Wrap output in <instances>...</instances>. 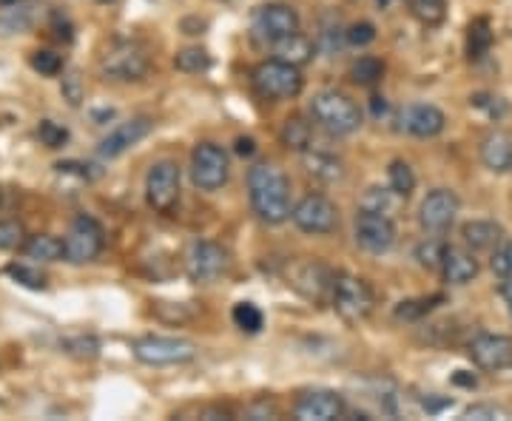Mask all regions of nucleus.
Here are the masks:
<instances>
[{
    "mask_svg": "<svg viewBox=\"0 0 512 421\" xmlns=\"http://www.w3.org/2000/svg\"><path fill=\"white\" fill-rule=\"evenodd\" d=\"M20 3H29V0H0V9H9V6H20Z\"/></svg>",
    "mask_w": 512,
    "mask_h": 421,
    "instance_id": "obj_55",
    "label": "nucleus"
},
{
    "mask_svg": "<svg viewBox=\"0 0 512 421\" xmlns=\"http://www.w3.org/2000/svg\"><path fill=\"white\" fill-rule=\"evenodd\" d=\"M26 231L18 220H0V251H15L23 248Z\"/></svg>",
    "mask_w": 512,
    "mask_h": 421,
    "instance_id": "obj_40",
    "label": "nucleus"
},
{
    "mask_svg": "<svg viewBox=\"0 0 512 421\" xmlns=\"http://www.w3.org/2000/svg\"><path fill=\"white\" fill-rule=\"evenodd\" d=\"M387 185H390L402 200H407V197L416 191V174H413L410 163H404V160H393L390 168H387Z\"/></svg>",
    "mask_w": 512,
    "mask_h": 421,
    "instance_id": "obj_31",
    "label": "nucleus"
},
{
    "mask_svg": "<svg viewBox=\"0 0 512 421\" xmlns=\"http://www.w3.org/2000/svg\"><path fill=\"white\" fill-rule=\"evenodd\" d=\"M333 271H328L325 265L319 262H302L296 271H293V288L299 293H305L308 299H325V293L333 288Z\"/></svg>",
    "mask_w": 512,
    "mask_h": 421,
    "instance_id": "obj_20",
    "label": "nucleus"
},
{
    "mask_svg": "<svg viewBox=\"0 0 512 421\" xmlns=\"http://www.w3.org/2000/svg\"><path fill=\"white\" fill-rule=\"evenodd\" d=\"M66 348H74L72 353H89V356H94L97 353V342L94 339H74V342H66Z\"/></svg>",
    "mask_w": 512,
    "mask_h": 421,
    "instance_id": "obj_48",
    "label": "nucleus"
},
{
    "mask_svg": "<svg viewBox=\"0 0 512 421\" xmlns=\"http://www.w3.org/2000/svg\"><path fill=\"white\" fill-rule=\"evenodd\" d=\"M461 239L470 251H495L504 242V228L493 220H470L461 225Z\"/></svg>",
    "mask_w": 512,
    "mask_h": 421,
    "instance_id": "obj_23",
    "label": "nucleus"
},
{
    "mask_svg": "<svg viewBox=\"0 0 512 421\" xmlns=\"http://www.w3.org/2000/svg\"><path fill=\"white\" fill-rule=\"evenodd\" d=\"M481 163L487 165L493 174H510L512 171V140L510 134L504 131H490L484 140H481Z\"/></svg>",
    "mask_w": 512,
    "mask_h": 421,
    "instance_id": "obj_21",
    "label": "nucleus"
},
{
    "mask_svg": "<svg viewBox=\"0 0 512 421\" xmlns=\"http://www.w3.org/2000/svg\"><path fill=\"white\" fill-rule=\"evenodd\" d=\"M313 55H316V43H313L311 37L302 35V32H296V35L285 37V40L274 43L276 60H285V63L299 66V69H302L305 63H311Z\"/></svg>",
    "mask_w": 512,
    "mask_h": 421,
    "instance_id": "obj_24",
    "label": "nucleus"
},
{
    "mask_svg": "<svg viewBox=\"0 0 512 421\" xmlns=\"http://www.w3.org/2000/svg\"><path fill=\"white\" fill-rule=\"evenodd\" d=\"M470 103L476 106V109H484L490 117H501L507 106H504V100L501 97H493V94H476V97H470Z\"/></svg>",
    "mask_w": 512,
    "mask_h": 421,
    "instance_id": "obj_45",
    "label": "nucleus"
},
{
    "mask_svg": "<svg viewBox=\"0 0 512 421\" xmlns=\"http://www.w3.org/2000/svg\"><path fill=\"white\" fill-rule=\"evenodd\" d=\"M330 305L345 322H365L367 316L373 313L376 296H373V288L367 285L362 276L342 271V274L333 276Z\"/></svg>",
    "mask_w": 512,
    "mask_h": 421,
    "instance_id": "obj_5",
    "label": "nucleus"
},
{
    "mask_svg": "<svg viewBox=\"0 0 512 421\" xmlns=\"http://www.w3.org/2000/svg\"><path fill=\"white\" fill-rule=\"evenodd\" d=\"M382 77H384V63L379 60V57L365 55V57H359V60L350 66V80H353L356 86H365V89H370V86H376Z\"/></svg>",
    "mask_w": 512,
    "mask_h": 421,
    "instance_id": "obj_30",
    "label": "nucleus"
},
{
    "mask_svg": "<svg viewBox=\"0 0 512 421\" xmlns=\"http://www.w3.org/2000/svg\"><path fill=\"white\" fill-rule=\"evenodd\" d=\"M501 296H504V305H507V311H510L512 319V279H504V282H501Z\"/></svg>",
    "mask_w": 512,
    "mask_h": 421,
    "instance_id": "obj_53",
    "label": "nucleus"
},
{
    "mask_svg": "<svg viewBox=\"0 0 512 421\" xmlns=\"http://www.w3.org/2000/svg\"><path fill=\"white\" fill-rule=\"evenodd\" d=\"M151 69L148 49L137 40H114L100 57V72L114 83H137Z\"/></svg>",
    "mask_w": 512,
    "mask_h": 421,
    "instance_id": "obj_3",
    "label": "nucleus"
},
{
    "mask_svg": "<svg viewBox=\"0 0 512 421\" xmlns=\"http://www.w3.org/2000/svg\"><path fill=\"white\" fill-rule=\"evenodd\" d=\"M353 237H356V245L362 251L373 254V257H382V254L396 248V222H393V217H384V214L359 211L356 225H353Z\"/></svg>",
    "mask_w": 512,
    "mask_h": 421,
    "instance_id": "obj_12",
    "label": "nucleus"
},
{
    "mask_svg": "<svg viewBox=\"0 0 512 421\" xmlns=\"http://www.w3.org/2000/svg\"><path fill=\"white\" fill-rule=\"evenodd\" d=\"M52 26H55V35L60 37V40L72 43L74 29H72V23H69V18H66V15H60V12H55V15H52Z\"/></svg>",
    "mask_w": 512,
    "mask_h": 421,
    "instance_id": "obj_46",
    "label": "nucleus"
},
{
    "mask_svg": "<svg viewBox=\"0 0 512 421\" xmlns=\"http://www.w3.org/2000/svg\"><path fill=\"white\" fill-rule=\"evenodd\" d=\"M402 126L407 134L419 137V140H433L439 137L444 126H447V117L439 106L433 103H413L402 111Z\"/></svg>",
    "mask_w": 512,
    "mask_h": 421,
    "instance_id": "obj_18",
    "label": "nucleus"
},
{
    "mask_svg": "<svg viewBox=\"0 0 512 421\" xmlns=\"http://www.w3.org/2000/svg\"><path fill=\"white\" fill-rule=\"evenodd\" d=\"M293 416L299 421H336L348 416V402L336 390H308L293 404Z\"/></svg>",
    "mask_w": 512,
    "mask_h": 421,
    "instance_id": "obj_16",
    "label": "nucleus"
},
{
    "mask_svg": "<svg viewBox=\"0 0 512 421\" xmlns=\"http://www.w3.org/2000/svg\"><path fill=\"white\" fill-rule=\"evenodd\" d=\"M231 177L228 151L217 143H200L191 151V180L200 191H220Z\"/></svg>",
    "mask_w": 512,
    "mask_h": 421,
    "instance_id": "obj_8",
    "label": "nucleus"
},
{
    "mask_svg": "<svg viewBox=\"0 0 512 421\" xmlns=\"http://www.w3.org/2000/svg\"><path fill=\"white\" fill-rule=\"evenodd\" d=\"M251 208L265 225H282L291 220V183L285 171L274 163H256L248 171Z\"/></svg>",
    "mask_w": 512,
    "mask_h": 421,
    "instance_id": "obj_1",
    "label": "nucleus"
},
{
    "mask_svg": "<svg viewBox=\"0 0 512 421\" xmlns=\"http://www.w3.org/2000/svg\"><path fill=\"white\" fill-rule=\"evenodd\" d=\"M23 254L35 262H60L63 259V239L52 237V234H35L26 237L23 242Z\"/></svg>",
    "mask_w": 512,
    "mask_h": 421,
    "instance_id": "obj_25",
    "label": "nucleus"
},
{
    "mask_svg": "<svg viewBox=\"0 0 512 421\" xmlns=\"http://www.w3.org/2000/svg\"><path fill=\"white\" fill-rule=\"evenodd\" d=\"M470 362L484 373H501L512 367V336L504 333H478L467 348Z\"/></svg>",
    "mask_w": 512,
    "mask_h": 421,
    "instance_id": "obj_14",
    "label": "nucleus"
},
{
    "mask_svg": "<svg viewBox=\"0 0 512 421\" xmlns=\"http://www.w3.org/2000/svg\"><path fill=\"white\" fill-rule=\"evenodd\" d=\"M37 137H40V143L46 148H63L69 143V129L66 126H60L55 120H40V126H37Z\"/></svg>",
    "mask_w": 512,
    "mask_h": 421,
    "instance_id": "obj_37",
    "label": "nucleus"
},
{
    "mask_svg": "<svg viewBox=\"0 0 512 421\" xmlns=\"http://www.w3.org/2000/svg\"><path fill=\"white\" fill-rule=\"evenodd\" d=\"M29 63L43 77H57V74L63 72V57L57 55V52H49V49H37L35 55L29 57Z\"/></svg>",
    "mask_w": 512,
    "mask_h": 421,
    "instance_id": "obj_39",
    "label": "nucleus"
},
{
    "mask_svg": "<svg viewBox=\"0 0 512 421\" xmlns=\"http://www.w3.org/2000/svg\"><path fill=\"white\" fill-rule=\"evenodd\" d=\"M302 163H305V171L311 174L313 180L319 183H342L345 180V163L330 154V151H322V148H308L302 151Z\"/></svg>",
    "mask_w": 512,
    "mask_h": 421,
    "instance_id": "obj_22",
    "label": "nucleus"
},
{
    "mask_svg": "<svg viewBox=\"0 0 512 421\" xmlns=\"http://www.w3.org/2000/svg\"><path fill=\"white\" fill-rule=\"evenodd\" d=\"M390 3H393V0H379V6H382V9L384 6H390Z\"/></svg>",
    "mask_w": 512,
    "mask_h": 421,
    "instance_id": "obj_56",
    "label": "nucleus"
},
{
    "mask_svg": "<svg viewBox=\"0 0 512 421\" xmlns=\"http://www.w3.org/2000/svg\"><path fill=\"white\" fill-rule=\"evenodd\" d=\"M493 26H490V20L487 18H476L470 23V29H467V55L473 57V60H481L484 55H490V49H493Z\"/></svg>",
    "mask_w": 512,
    "mask_h": 421,
    "instance_id": "obj_29",
    "label": "nucleus"
},
{
    "mask_svg": "<svg viewBox=\"0 0 512 421\" xmlns=\"http://www.w3.org/2000/svg\"><path fill=\"white\" fill-rule=\"evenodd\" d=\"M268 416H276V407L268 402H259L256 407L248 410V419H268Z\"/></svg>",
    "mask_w": 512,
    "mask_h": 421,
    "instance_id": "obj_49",
    "label": "nucleus"
},
{
    "mask_svg": "<svg viewBox=\"0 0 512 421\" xmlns=\"http://www.w3.org/2000/svg\"><path fill=\"white\" fill-rule=\"evenodd\" d=\"M251 32H254L256 40L274 46L279 40L299 32V12L288 3H265L251 18Z\"/></svg>",
    "mask_w": 512,
    "mask_h": 421,
    "instance_id": "obj_11",
    "label": "nucleus"
},
{
    "mask_svg": "<svg viewBox=\"0 0 512 421\" xmlns=\"http://www.w3.org/2000/svg\"><path fill=\"white\" fill-rule=\"evenodd\" d=\"M439 305H444V296L441 293H433V296H416V299H404L396 305V322H419L424 316L436 311Z\"/></svg>",
    "mask_w": 512,
    "mask_h": 421,
    "instance_id": "obj_26",
    "label": "nucleus"
},
{
    "mask_svg": "<svg viewBox=\"0 0 512 421\" xmlns=\"http://www.w3.org/2000/svg\"><path fill=\"white\" fill-rule=\"evenodd\" d=\"M399 194L387 185V188H379V185H370L365 191V197L359 202V211H373V214H384V217H393L396 205H399Z\"/></svg>",
    "mask_w": 512,
    "mask_h": 421,
    "instance_id": "obj_28",
    "label": "nucleus"
},
{
    "mask_svg": "<svg viewBox=\"0 0 512 421\" xmlns=\"http://www.w3.org/2000/svg\"><path fill=\"white\" fill-rule=\"evenodd\" d=\"M231 319H234V325H237L239 330H245V333H259L262 325H265V316H262V311L256 308L254 302H237L234 311H231Z\"/></svg>",
    "mask_w": 512,
    "mask_h": 421,
    "instance_id": "obj_35",
    "label": "nucleus"
},
{
    "mask_svg": "<svg viewBox=\"0 0 512 421\" xmlns=\"http://www.w3.org/2000/svg\"><path fill=\"white\" fill-rule=\"evenodd\" d=\"M174 66L185 74H200V72H208L211 69V55L200 49V46H188L183 52H177L174 57Z\"/></svg>",
    "mask_w": 512,
    "mask_h": 421,
    "instance_id": "obj_34",
    "label": "nucleus"
},
{
    "mask_svg": "<svg viewBox=\"0 0 512 421\" xmlns=\"http://www.w3.org/2000/svg\"><path fill=\"white\" fill-rule=\"evenodd\" d=\"M251 86L262 100H293L305 89V77L299 66L285 60H265L251 72Z\"/></svg>",
    "mask_w": 512,
    "mask_h": 421,
    "instance_id": "obj_4",
    "label": "nucleus"
},
{
    "mask_svg": "<svg viewBox=\"0 0 512 421\" xmlns=\"http://www.w3.org/2000/svg\"><path fill=\"white\" fill-rule=\"evenodd\" d=\"M103 248H106V231H103V225L94 220V217H89V214H80L72 222L66 239H63V259L69 265H86V262H94V259L100 257Z\"/></svg>",
    "mask_w": 512,
    "mask_h": 421,
    "instance_id": "obj_7",
    "label": "nucleus"
},
{
    "mask_svg": "<svg viewBox=\"0 0 512 421\" xmlns=\"http://www.w3.org/2000/svg\"><path fill=\"white\" fill-rule=\"evenodd\" d=\"M256 151V143L251 140V137H239L237 140V154L239 157H251Z\"/></svg>",
    "mask_w": 512,
    "mask_h": 421,
    "instance_id": "obj_51",
    "label": "nucleus"
},
{
    "mask_svg": "<svg viewBox=\"0 0 512 421\" xmlns=\"http://www.w3.org/2000/svg\"><path fill=\"white\" fill-rule=\"evenodd\" d=\"M291 220L302 234L328 237L339 228V208L325 194H308L293 205Z\"/></svg>",
    "mask_w": 512,
    "mask_h": 421,
    "instance_id": "obj_9",
    "label": "nucleus"
},
{
    "mask_svg": "<svg viewBox=\"0 0 512 421\" xmlns=\"http://www.w3.org/2000/svg\"><path fill=\"white\" fill-rule=\"evenodd\" d=\"M421 407H424L427 413H441V410L453 407V399H436V396H427V399H421Z\"/></svg>",
    "mask_w": 512,
    "mask_h": 421,
    "instance_id": "obj_47",
    "label": "nucleus"
},
{
    "mask_svg": "<svg viewBox=\"0 0 512 421\" xmlns=\"http://www.w3.org/2000/svg\"><path fill=\"white\" fill-rule=\"evenodd\" d=\"M464 419L476 421H493V419H507V410L498 407V404H470L464 410Z\"/></svg>",
    "mask_w": 512,
    "mask_h": 421,
    "instance_id": "obj_44",
    "label": "nucleus"
},
{
    "mask_svg": "<svg viewBox=\"0 0 512 421\" xmlns=\"http://www.w3.org/2000/svg\"><path fill=\"white\" fill-rule=\"evenodd\" d=\"M387 111V103H384V97H373V114L379 117V114H384Z\"/></svg>",
    "mask_w": 512,
    "mask_h": 421,
    "instance_id": "obj_54",
    "label": "nucleus"
},
{
    "mask_svg": "<svg viewBox=\"0 0 512 421\" xmlns=\"http://www.w3.org/2000/svg\"><path fill=\"white\" fill-rule=\"evenodd\" d=\"M444 242L439 239H424L416 245V259H419L421 268H427V271H436L441 268V259H444Z\"/></svg>",
    "mask_w": 512,
    "mask_h": 421,
    "instance_id": "obj_38",
    "label": "nucleus"
},
{
    "mask_svg": "<svg viewBox=\"0 0 512 421\" xmlns=\"http://www.w3.org/2000/svg\"><path fill=\"white\" fill-rule=\"evenodd\" d=\"M453 385L473 390V387H478V379L473 373H467V370H456V373H453Z\"/></svg>",
    "mask_w": 512,
    "mask_h": 421,
    "instance_id": "obj_50",
    "label": "nucleus"
},
{
    "mask_svg": "<svg viewBox=\"0 0 512 421\" xmlns=\"http://www.w3.org/2000/svg\"><path fill=\"white\" fill-rule=\"evenodd\" d=\"M146 202L157 214H171L180 202V165L160 160L146 174Z\"/></svg>",
    "mask_w": 512,
    "mask_h": 421,
    "instance_id": "obj_10",
    "label": "nucleus"
},
{
    "mask_svg": "<svg viewBox=\"0 0 512 421\" xmlns=\"http://www.w3.org/2000/svg\"><path fill=\"white\" fill-rule=\"evenodd\" d=\"M154 129V120L151 117H131L126 123H120L117 129H111L103 140H100V146H97V154L103 157V160H114V157H120V154H126L128 148H134L140 140H146L148 134Z\"/></svg>",
    "mask_w": 512,
    "mask_h": 421,
    "instance_id": "obj_17",
    "label": "nucleus"
},
{
    "mask_svg": "<svg viewBox=\"0 0 512 421\" xmlns=\"http://www.w3.org/2000/svg\"><path fill=\"white\" fill-rule=\"evenodd\" d=\"M6 274L12 276L18 285L29 288V291H43V288H46V276H43V271H40V268H32V265L12 262V265L6 268Z\"/></svg>",
    "mask_w": 512,
    "mask_h": 421,
    "instance_id": "obj_36",
    "label": "nucleus"
},
{
    "mask_svg": "<svg viewBox=\"0 0 512 421\" xmlns=\"http://www.w3.org/2000/svg\"><path fill=\"white\" fill-rule=\"evenodd\" d=\"M279 140H282V146L293 148V151H308L313 146V129L311 123L305 120V117H288L285 120V126L279 131Z\"/></svg>",
    "mask_w": 512,
    "mask_h": 421,
    "instance_id": "obj_27",
    "label": "nucleus"
},
{
    "mask_svg": "<svg viewBox=\"0 0 512 421\" xmlns=\"http://www.w3.org/2000/svg\"><path fill=\"white\" fill-rule=\"evenodd\" d=\"M311 120L325 129L333 137H348L362 126V111L350 100L348 94L336 92V89H322L313 94L311 100Z\"/></svg>",
    "mask_w": 512,
    "mask_h": 421,
    "instance_id": "obj_2",
    "label": "nucleus"
},
{
    "mask_svg": "<svg viewBox=\"0 0 512 421\" xmlns=\"http://www.w3.org/2000/svg\"><path fill=\"white\" fill-rule=\"evenodd\" d=\"M458 208H461V202H458L456 191L433 188L419 205V225L427 234H444V231L453 228Z\"/></svg>",
    "mask_w": 512,
    "mask_h": 421,
    "instance_id": "obj_15",
    "label": "nucleus"
},
{
    "mask_svg": "<svg viewBox=\"0 0 512 421\" xmlns=\"http://www.w3.org/2000/svg\"><path fill=\"white\" fill-rule=\"evenodd\" d=\"M202 419H231V410L225 407H208V410H200Z\"/></svg>",
    "mask_w": 512,
    "mask_h": 421,
    "instance_id": "obj_52",
    "label": "nucleus"
},
{
    "mask_svg": "<svg viewBox=\"0 0 512 421\" xmlns=\"http://www.w3.org/2000/svg\"><path fill=\"white\" fill-rule=\"evenodd\" d=\"M32 26V9L29 3H20V6H9V9H0V29L3 35H15Z\"/></svg>",
    "mask_w": 512,
    "mask_h": 421,
    "instance_id": "obj_33",
    "label": "nucleus"
},
{
    "mask_svg": "<svg viewBox=\"0 0 512 421\" xmlns=\"http://www.w3.org/2000/svg\"><path fill=\"white\" fill-rule=\"evenodd\" d=\"M490 268L498 279H512V239L510 242H501L493 251L490 259Z\"/></svg>",
    "mask_w": 512,
    "mask_h": 421,
    "instance_id": "obj_41",
    "label": "nucleus"
},
{
    "mask_svg": "<svg viewBox=\"0 0 512 421\" xmlns=\"http://www.w3.org/2000/svg\"><path fill=\"white\" fill-rule=\"evenodd\" d=\"M228 251L211 242V239H202V242H194L191 254L185 259V268H188V276L200 285H214L217 279L228 274Z\"/></svg>",
    "mask_w": 512,
    "mask_h": 421,
    "instance_id": "obj_13",
    "label": "nucleus"
},
{
    "mask_svg": "<svg viewBox=\"0 0 512 421\" xmlns=\"http://www.w3.org/2000/svg\"><path fill=\"white\" fill-rule=\"evenodd\" d=\"M410 12L421 26H441L447 18V0H410Z\"/></svg>",
    "mask_w": 512,
    "mask_h": 421,
    "instance_id": "obj_32",
    "label": "nucleus"
},
{
    "mask_svg": "<svg viewBox=\"0 0 512 421\" xmlns=\"http://www.w3.org/2000/svg\"><path fill=\"white\" fill-rule=\"evenodd\" d=\"M97 3H111V0H97Z\"/></svg>",
    "mask_w": 512,
    "mask_h": 421,
    "instance_id": "obj_57",
    "label": "nucleus"
},
{
    "mask_svg": "<svg viewBox=\"0 0 512 421\" xmlns=\"http://www.w3.org/2000/svg\"><path fill=\"white\" fill-rule=\"evenodd\" d=\"M60 92H63V100H69V106H80V103H83V97H86V86H83L80 74L77 72L63 74Z\"/></svg>",
    "mask_w": 512,
    "mask_h": 421,
    "instance_id": "obj_43",
    "label": "nucleus"
},
{
    "mask_svg": "<svg viewBox=\"0 0 512 421\" xmlns=\"http://www.w3.org/2000/svg\"><path fill=\"white\" fill-rule=\"evenodd\" d=\"M345 37H348L350 46L365 49V46H370V43L376 40V26H373L370 20H359V23H353V26L345 29Z\"/></svg>",
    "mask_w": 512,
    "mask_h": 421,
    "instance_id": "obj_42",
    "label": "nucleus"
},
{
    "mask_svg": "<svg viewBox=\"0 0 512 421\" xmlns=\"http://www.w3.org/2000/svg\"><path fill=\"white\" fill-rule=\"evenodd\" d=\"M481 271V265H478L476 251H470L467 245L461 248V245H447L444 248V259H441V276H444V282L447 285H470L473 279Z\"/></svg>",
    "mask_w": 512,
    "mask_h": 421,
    "instance_id": "obj_19",
    "label": "nucleus"
},
{
    "mask_svg": "<svg viewBox=\"0 0 512 421\" xmlns=\"http://www.w3.org/2000/svg\"><path fill=\"white\" fill-rule=\"evenodd\" d=\"M134 359L151 367L165 365H185L191 359H197V345L180 339V336H143L134 342Z\"/></svg>",
    "mask_w": 512,
    "mask_h": 421,
    "instance_id": "obj_6",
    "label": "nucleus"
}]
</instances>
